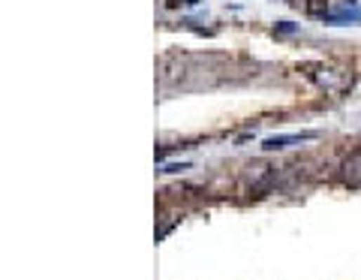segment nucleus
Returning a JSON list of instances; mask_svg holds the SVG:
<instances>
[{
	"mask_svg": "<svg viewBox=\"0 0 361 280\" xmlns=\"http://www.w3.org/2000/svg\"><path fill=\"white\" fill-rule=\"evenodd\" d=\"M178 79H184V61L178 55L160 61V84H175Z\"/></svg>",
	"mask_w": 361,
	"mask_h": 280,
	"instance_id": "20e7f679",
	"label": "nucleus"
},
{
	"mask_svg": "<svg viewBox=\"0 0 361 280\" xmlns=\"http://www.w3.org/2000/svg\"><path fill=\"white\" fill-rule=\"evenodd\" d=\"M304 75L320 91L332 94V96H343L349 88H353V72L337 67V63H304Z\"/></svg>",
	"mask_w": 361,
	"mask_h": 280,
	"instance_id": "f257e3e1",
	"label": "nucleus"
},
{
	"mask_svg": "<svg viewBox=\"0 0 361 280\" xmlns=\"http://www.w3.org/2000/svg\"><path fill=\"white\" fill-rule=\"evenodd\" d=\"M184 169H193V166H190V163H169L163 172H166V175H172V172H184Z\"/></svg>",
	"mask_w": 361,
	"mask_h": 280,
	"instance_id": "39448f33",
	"label": "nucleus"
},
{
	"mask_svg": "<svg viewBox=\"0 0 361 280\" xmlns=\"http://www.w3.org/2000/svg\"><path fill=\"white\" fill-rule=\"evenodd\" d=\"M316 139V133H292V136H268L262 142V151H283V148H292V145H301V142H310Z\"/></svg>",
	"mask_w": 361,
	"mask_h": 280,
	"instance_id": "f03ea898",
	"label": "nucleus"
},
{
	"mask_svg": "<svg viewBox=\"0 0 361 280\" xmlns=\"http://www.w3.org/2000/svg\"><path fill=\"white\" fill-rule=\"evenodd\" d=\"M277 34H295V25H292V21H280V25H277Z\"/></svg>",
	"mask_w": 361,
	"mask_h": 280,
	"instance_id": "423d86ee",
	"label": "nucleus"
},
{
	"mask_svg": "<svg viewBox=\"0 0 361 280\" xmlns=\"http://www.w3.org/2000/svg\"><path fill=\"white\" fill-rule=\"evenodd\" d=\"M341 175H343V184L346 187H361V151H355V154H349L343 160V166H341Z\"/></svg>",
	"mask_w": 361,
	"mask_h": 280,
	"instance_id": "7ed1b4c3",
	"label": "nucleus"
}]
</instances>
